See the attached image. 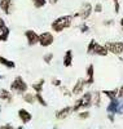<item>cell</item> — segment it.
Here are the masks:
<instances>
[{"label": "cell", "mask_w": 123, "mask_h": 129, "mask_svg": "<svg viewBox=\"0 0 123 129\" xmlns=\"http://www.w3.org/2000/svg\"><path fill=\"white\" fill-rule=\"evenodd\" d=\"M44 84H46V80H44V79H39V80H36V81H34L31 84V88L34 89L35 93H42L43 89H44Z\"/></svg>", "instance_id": "20"}, {"label": "cell", "mask_w": 123, "mask_h": 129, "mask_svg": "<svg viewBox=\"0 0 123 129\" xmlns=\"http://www.w3.org/2000/svg\"><path fill=\"white\" fill-rule=\"evenodd\" d=\"M113 4H114V13L118 14L120 12V4H119V2H114Z\"/></svg>", "instance_id": "32"}, {"label": "cell", "mask_w": 123, "mask_h": 129, "mask_svg": "<svg viewBox=\"0 0 123 129\" xmlns=\"http://www.w3.org/2000/svg\"><path fill=\"white\" fill-rule=\"evenodd\" d=\"M87 54L89 56H98V57H106L109 54L108 49L105 48V45L97 43L95 39H91L87 45Z\"/></svg>", "instance_id": "4"}, {"label": "cell", "mask_w": 123, "mask_h": 129, "mask_svg": "<svg viewBox=\"0 0 123 129\" xmlns=\"http://www.w3.org/2000/svg\"><path fill=\"white\" fill-rule=\"evenodd\" d=\"M51 84L53 85V87H61V84H62V81H61V79H58V78H52V80H51Z\"/></svg>", "instance_id": "29"}, {"label": "cell", "mask_w": 123, "mask_h": 129, "mask_svg": "<svg viewBox=\"0 0 123 129\" xmlns=\"http://www.w3.org/2000/svg\"><path fill=\"white\" fill-rule=\"evenodd\" d=\"M54 43V35L51 31H43L39 34V45L43 48H48Z\"/></svg>", "instance_id": "7"}, {"label": "cell", "mask_w": 123, "mask_h": 129, "mask_svg": "<svg viewBox=\"0 0 123 129\" xmlns=\"http://www.w3.org/2000/svg\"><path fill=\"white\" fill-rule=\"evenodd\" d=\"M16 129H24V125H19V126H17Z\"/></svg>", "instance_id": "39"}, {"label": "cell", "mask_w": 123, "mask_h": 129, "mask_svg": "<svg viewBox=\"0 0 123 129\" xmlns=\"http://www.w3.org/2000/svg\"><path fill=\"white\" fill-rule=\"evenodd\" d=\"M117 115H123V98H119V105H118Z\"/></svg>", "instance_id": "31"}, {"label": "cell", "mask_w": 123, "mask_h": 129, "mask_svg": "<svg viewBox=\"0 0 123 129\" xmlns=\"http://www.w3.org/2000/svg\"><path fill=\"white\" fill-rule=\"evenodd\" d=\"M2 110H3V107H2V105H0V112H2Z\"/></svg>", "instance_id": "41"}, {"label": "cell", "mask_w": 123, "mask_h": 129, "mask_svg": "<svg viewBox=\"0 0 123 129\" xmlns=\"http://www.w3.org/2000/svg\"><path fill=\"white\" fill-rule=\"evenodd\" d=\"M16 9V4L13 0H0V10L5 14L10 16Z\"/></svg>", "instance_id": "9"}, {"label": "cell", "mask_w": 123, "mask_h": 129, "mask_svg": "<svg viewBox=\"0 0 123 129\" xmlns=\"http://www.w3.org/2000/svg\"><path fill=\"white\" fill-rule=\"evenodd\" d=\"M71 114H73V106H65V107H62V109L56 111L54 116H56L57 120H65L66 117H69Z\"/></svg>", "instance_id": "12"}, {"label": "cell", "mask_w": 123, "mask_h": 129, "mask_svg": "<svg viewBox=\"0 0 123 129\" xmlns=\"http://www.w3.org/2000/svg\"><path fill=\"white\" fill-rule=\"evenodd\" d=\"M87 87V84H86V79L84 78H80V79H78L75 81V84L73 85V88H71V93L73 95H82L84 93V88Z\"/></svg>", "instance_id": "11"}, {"label": "cell", "mask_w": 123, "mask_h": 129, "mask_svg": "<svg viewBox=\"0 0 123 129\" xmlns=\"http://www.w3.org/2000/svg\"><path fill=\"white\" fill-rule=\"evenodd\" d=\"M93 12H95V13H101V12H102V4H101V3L95 4V7H93Z\"/></svg>", "instance_id": "30"}, {"label": "cell", "mask_w": 123, "mask_h": 129, "mask_svg": "<svg viewBox=\"0 0 123 129\" xmlns=\"http://www.w3.org/2000/svg\"><path fill=\"white\" fill-rule=\"evenodd\" d=\"M101 95H102V93L100 92V90L92 92V105L95 107H100V106H101V102H102Z\"/></svg>", "instance_id": "18"}, {"label": "cell", "mask_w": 123, "mask_h": 129, "mask_svg": "<svg viewBox=\"0 0 123 129\" xmlns=\"http://www.w3.org/2000/svg\"><path fill=\"white\" fill-rule=\"evenodd\" d=\"M76 116H78V119H80V120H87L88 117L91 116V112L88 110H82L79 112H76Z\"/></svg>", "instance_id": "25"}, {"label": "cell", "mask_w": 123, "mask_h": 129, "mask_svg": "<svg viewBox=\"0 0 123 129\" xmlns=\"http://www.w3.org/2000/svg\"><path fill=\"white\" fill-rule=\"evenodd\" d=\"M101 93L106 97L109 101L118 98V88H114V89H104V90H101Z\"/></svg>", "instance_id": "19"}, {"label": "cell", "mask_w": 123, "mask_h": 129, "mask_svg": "<svg viewBox=\"0 0 123 129\" xmlns=\"http://www.w3.org/2000/svg\"><path fill=\"white\" fill-rule=\"evenodd\" d=\"M118 105H119V98L110 100L109 103H108V106H106V112H108V114H114V115H117Z\"/></svg>", "instance_id": "17"}, {"label": "cell", "mask_w": 123, "mask_h": 129, "mask_svg": "<svg viewBox=\"0 0 123 129\" xmlns=\"http://www.w3.org/2000/svg\"><path fill=\"white\" fill-rule=\"evenodd\" d=\"M35 98H36V102H38L40 106H43V107H47V106H48V102L46 101V98L43 97L42 93H35Z\"/></svg>", "instance_id": "24"}, {"label": "cell", "mask_w": 123, "mask_h": 129, "mask_svg": "<svg viewBox=\"0 0 123 129\" xmlns=\"http://www.w3.org/2000/svg\"><path fill=\"white\" fill-rule=\"evenodd\" d=\"M60 2V0H48V4H51V5H56Z\"/></svg>", "instance_id": "37"}, {"label": "cell", "mask_w": 123, "mask_h": 129, "mask_svg": "<svg viewBox=\"0 0 123 129\" xmlns=\"http://www.w3.org/2000/svg\"><path fill=\"white\" fill-rule=\"evenodd\" d=\"M0 64H2V66H4V67H7L8 70H13V69H16V63H14V61L8 59V58H5V57H3V56H0Z\"/></svg>", "instance_id": "21"}, {"label": "cell", "mask_w": 123, "mask_h": 129, "mask_svg": "<svg viewBox=\"0 0 123 129\" xmlns=\"http://www.w3.org/2000/svg\"><path fill=\"white\" fill-rule=\"evenodd\" d=\"M108 119L110 123H114L115 121V115L114 114H108Z\"/></svg>", "instance_id": "36"}, {"label": "cell", "mask_w": 123, "mask_h": 129, "mask_svg": "<svg viewBox=\"0 0 123 129\" xmlns=\"http://www.w3.org/2000/svg\"><path fill=\"white\" fill-rule=\"evenodd\" d=\"M86 84L87 87H91L92 84H95V66L93 63L88 64L87 69H86Z\"/></svg>", "instance_id": "13"}, {"label": "cell", "mask_w": 123, "mask_h": 129, "mask_svg": "<svg viewBox=\"0 0 123 129\" xmlns=\"http://www.w3.org/2000/svg\"><path fill=\"white\" fill-rule=\"evenodd\" d=\"M52 129H58V128H57V126H53V128H52Z\"/></svg>", "instance_id": "42"}, {"label": "cell", "mask_w": 123, "mask_h": 129, "mask_svg": "<svg viewBox=\"0 0 123 129\" xmlns=\"http://www.w3.org/2000/svg\"><path fill=\"white\" fill-rule=\"evenodd\" d=\"M53 58H54L53 53H46V54L43 56V61L46 62L47 64H51V63H52V61H53Z\"/></svg>", "instance_id": "26"}, {"label": "cell", "mask_w": 123, "mask_h": 129, "mask_svg": "<svg viewBox=\"0 0 123 129\" xmlns=\"http://www.w3.org/2000/svg\"><path fill=\"white\" fill-rule=\"evenodd\" d=\"M31 3L35 9H42L48 4V0H31Z\"/></svg>", "instance_id": "23"}, {"label": "cell", "mask_w": 123, "mask_h": 129, "mask_svg": "<svg viewBox=\"0 0 123 129\" xmlns=\"http://www.w3.org/2000/svg\"><path fill=\"white\" fill-rule=\"evenodd\" d=\"M114 2H119V0H113V3H114Z\"/></svg>", "instance_id": "43"}, {"label": "cell", "mask_w": 123, "mask_h": 129, "mask_svg": "<svg viewBox=\"0 0 123 129\" xmlns=\"http://www.w3.org/2000/svg\"><path fill=\"white\" fill-rule=\"evenodd\" d=\"M105 48L108 49L109 53L114 56H122L123 54V41L120 40H115V41H106L105 43Z\"/></svg>", "instance_id": "6"}, {"label": "cell", "mask_w": 123, "mask_h": 129, "mask_svg": "<svg viewBox=\"0 0 123 129\" xmlns=\"http://www.w3.org/2000/svg\"><path fill=\"white\" fill-rule=\"evenodd\" d=\"M119 26H120V30L123 31V16H122L120 19H119Z\"/></svg>", "instance_id": "38"}, {"label": "cell", "mask_w": 123, "mask_h": 129, "mask_svg": "<svg viewBox=\"0 0 123 129\" xmlns=\"http://www.w3.org/2000/svg\"><path fill=\"white\" fill-rule=\"evenodd\" d=\"M73 61H74V52L71 49H68L65 52L64 57H62V64L65 67H71L73 66Z\"/></svg>", "instance_id": "15"}, {"label": "cell", "mask_w": 123, "mask_h": 129, "mask_svg": "<svg viewBox=\"0 0 123 129\" xmlns=\"http://www.w3.org/2000/svg\"><path fill=\"white\" fill-rule=\"evenodd\" d=\"M92 12H93V7H92V4H91V3H88V2H84V3L82 4L80 9L78 10V12H75V13L73 14V17H74V18L79 17L82 21H87L89 17H91Z\"/></svg>", "instance_id": "5"}, {"label": "cell", "mask_w": 123, "mask_h": 129, "mask_svg": "<svg viewBox=\"0 0 123 129\" xmlns=\"http://www.w3.org/2000/svg\"><path fill=\"white\" fill-rule=\"evenodd\" d=\"M73 22H74V17L71 14H65V16L57 17L56 19H53V22L51 23V30H52V32L60 34V32L65 31L66 28L71 27Z\"/></svg>", "instance_id": "1"}, {"label": "cell", "mask_w": 123, "mask_h": 129, "mask_svg": "<svg viewBox=\"0 0 123 129\" xmlns=\"http://www.w3.org/2000/svg\"><path fill=\"white\" fill-rule=\"evenodd\" d=\"M118 98H123V84L118 88Z\"/></svg>", "instance_id": "35"}, {"label": "cell", "mask_w": 123, "mask_h": 129, "mask_svg": "<svg viewBox=\"0 0 123 129\" xmlns=\"http://www.w3.org/2000/svg\"><path fill=\"white\" fill-rule=\"evenodd\" d=\"M92 92H84L79 98L75 100L73 105V112H79L82 110H88L89 107H92Z\"/></svg>", "instance_id": "2"}, {"label": "cell", "mask_w": 123, "mask_h": 129, "mask_svg": "<svg viewBox=\"0 0 123 129\" xmlns=\"http://www.w3.org/2000/svg\"><path fill=\"white\" fill-rule=\"evenodd\" d=\"M60 90H61V93H62V94H64L65 97H71V95H73L71 90H70L69 88L64 87V85H61V87H60Z\"/></svg>", "instance_id": "27"}, {"label": "cell", "mask_w": 123, "mask_h": 129, "mask_svg": "<svg viewBox=\"0 0 123 129\" xmlns=\"http://www.w3.org/2000/svg\"><path fill=\"white\" fill-rule=\"evenodd\" d=\"M13 93L12 92H10L9 89H0V100H2V101H4L5 103H12L13 102Z\"/></svg>", "instance_id": "16"}, {"label": "cell", "mask_w": 123, "mask_h": 129, "mask_svg": "<svg viewBox=\"0 0 123 129\" xmlns=\"http://www.w3.org/2000/svg\"><path fill=\"white\" fill-rule=\"evenodd\" d=\"M79 30L82 34H87V32H89V26L87 25V22H82L79 25Z\"/></svg>", "instance_id": "28"}, {"label": "cell", "mask_w": 123, "mask_h": 129, "mask_svg": "<svg viewBox=\"0 0 123 129\" xmlns=\"http://www.w3.org/2000/svg\"><path fill=\"white\" fill-rule=\"evenodd\" d=\"M17 115H18V119L21 120V123L24 124V125L29 124V123L32 120V115H31V112L27 111L26 109H19L18 112H17Z\"/></svg>", "instance_id": "14"}, {"label": "cell", "mask_w": 123, "mask_h": 129, "mask_svg": "<svg viewBox=\"0 0 123 129\" xmlns=\"http://www.w3.org/2000/svg\"><path fill=\"white\" fill-rule=\"evenodd\" d=\"M22 100H24L26 103L29 105H34L36 102V98H35V93H30V92H26L24 95H22Z\"/></svg>", "instance_id": "22"}, {"label": "cell", "mask_w": 123, "mask_h": 129, "mask_svg": "<svg viewBox=\"0 0 123 129\" xmlns=\"http://www.w3.org/2000/svg\"><path fill=\"white\" fill-rule=\"evenodd\" d=\"M25 39H26V43L29 47H35L39 44V34L35 31V30H26L25 31Z\"/></svg>", "instance_id": "8"}, {"label": "cell", "mask_w": 123, "mask_h": 129, "mask_svg": "<svg viewBox=\"0 0 123 129\" xmlns=\"http://www.w3.org/2000/svg\"><path fill=\"white\" fill-rule=\"evenodd\" d=\"M10 35V28L5 23L3 17H0V43H7Z\"/></svg>", "instance_id": "10"}, {"label": "cell", "mask_w": 123, "mask_h": 129, "mask_svg": "<svg viewBox=\"0 0 123 129\" xmlns=\"http://www.w3.org/2000/svg\"><path fill=\"white\" fill-rule=\"evenodd\" d=\"M9 90L16 95H24L29 90V85L22 76H16L9 85Z\"/></svg>", "instance_id": "3"}, {"label": "cell", "mask_w": 123, "mask_h": 129, "mask_svg": "<svg viewBox=\"0 0 123 129\" xmlns=\"http://www.w3.org/2000/svg\"><path fill=\"white\" fill-rule=\"evenodd\" d=\"M2 79H4V75H3V74H0V80H2Z\"/></svg>", "instance_id": "40"}, {"label": "cell", "mask_w": 123, "mask_h": 129, "mask_svg": "<svg viewBox=\"0 0 123 129\" xmlns=\"http://www.w3.org/2000/svg\"><path fill=\"white\" fill-rule=\"evenodd\" d=\"M102 25H104V26H108V27H109V26H113V25H114V21H113V19H105L104 22H102Z\"/></svg>", "instance_id": "33"}, {"label": "cell", "mask_w": 123, "mask_h": 129, "mask_svg": "<svg viewBox=\"0 0 123 129\" xmlns=\"http://www.w3.org/2000/svg\"><path fill=\"white\" fill-rule=\"evenodd\" d=\"M0 129H16V128L12 124L8 123V124H4V125H0Z\"/></svg>", "instance_id": "34"}]
</instances>
